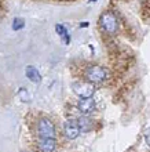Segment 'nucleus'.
Returning a JSON list of instances; mask_svg holds the SVG:
<instances>
[{
    "mask_svg": "<svg viewBox=\"0 0 150 152\" xmlns=\"http://www.w3.org/2000/svg\"><path fill=\"white\" fill-rule=\"evenodd\" d=\"M55 31H57V33H58L61 37H63L65 43H66V44L70 43V36H69V33H67V29L65 28L63 25L57 24V25H55Z\"/></svg>",
    "mask_w": 150,
    "mask_h": 152,
    "instance_id": "nucleus-10",
    "label": "nucleus"
},
{
    "mask_svg": "<svg viewBox=\"0 0 150 152\" xmlns=\"http://www.w3.org/2000/svg\"><path fill=\"white\" fill-rule=\"evenodd\" d=\"M80 26H81V28H87V26H88V22H83V24L80 25Z\"/></svg>",
    "mask_w": 150,
    "mask_h": 152,
    "instance_id": "nucleus-14",
    "label": "nucleus"
},
{
    "mask_svg": "<svg viewBox=\"0 0 150 152\" xmlns=\"http://www.w3.org/2000/svg\"><path fill=\"white\" fill-rule=\"evenodd\" d=\"M63 132H65V136H66L69 140H75V138L79 137L80 129L76 122H73V120H66L65 124H63Z\"/></svg>",
    "mask_w": 150,
    "mask_h": 152,
    "instance_id": "nucleus-5",
    "label": "nucleus"
},
{
    "mask_svg": "<svg viewBox=\"0 0 150 152\" xmlns=\"http://www.w3.org/2000/svg\"><path fill=\"white\" fill-rule=\"evenodd\" d=\"M25 75H26V77H28L30 82H33V83H40V82H41V75H40V72L37 71V68L32 66V65L26 66Z\"/></svg>",
    "mask_w": 150,
    "mask_h": 152,
    "instance_id": "nucleus-8",
    "label": "nucleus"
},
{
    "mask_svg": "<svg viewBox=\"0 0 150 152\" xmlns=\"http://www.w3.org/2000/svg\"><path fill=\"white\" fill-rule=\"evenodd\" d=\"M25 26V21L21 18V17H18V18H15V20L12 21V29L14 31H20V29H22Z\"/></svg>",
    "mask_w": 150,
    "mask_h": 152,
    "instance_id": "nucleus-12",
    "label": "nucleus"
},
{
    "mask_svg": "<svg viewBox=\"0 0 150 152\" xmlns=\"http://www.w3.org/2000/svg\"><path fill=\"white\" fill-rule=\"evenodd\" d=\"M77 126H79V129L81 130V132L84 133H88L92 130V122H91L90 118H86V116H81V118H79L77 119Z\"/></svg>",
    "mask_w": 150,
    "mask_h": 152,
    "instance_id": "nucleus-9",
    "label": "nucleus"
},
{
    "mask_svg": "<svg viewBox=\"0 0 150 152\" xmlns=\"http://www.w3.org/2000/svg\"><path fill=\"white\" fill-rule=\"evenodd\" d=\"M146 142H147V145L150 147V130L146 133Z\"/></svg>",
    "mask_w": 150,
    "mask_h": 152,
    "instance_id": "nucleus-13",
    "label": "nucleus"
},
{
    "mask_svg": "<svg viewBox=\"0 0 150 152\" xmlns=\"http://www.w3.org/2000/svg\"><path fill=\"white\" fill-rule=\"evenodd\" d=\"M99 24H101V28L107 33H116L119 29V20L110 11L103 12L99 18Z\"/></svg>",
    "mask_w": 150,
    "mask_h": 152,
    "instance_id": "nucleus-1",
    "label": "nucleus"
},
{
    "mask_svg": "<svg viewBox=\"0 0 150 152\" xmlns=\"http://www.w3.org/2000/svg\"><path fill=\"white\" fill-rule=\"evenodd\" d=\"M57 147L55 138H40L39 148L41 152H52Z\"/></svg>",
    "mask_w": 150,
    "mask_h": 152,
    "instance_id": "nucleus-6",
    "label": "nucleus"
},
{
    "mask_svg": "<svg viewBox=\"0 0 150 152\" xmlns=\"http://www.w3.org/2000/svg\"><path fill=\"white\" fill-rule=\"evenodd\" d=\"M37 133L40 138H55V126L48 118H40L37 122Z\"/></svg>",
    "mask_w": 150,
    "mask_h": 152,
    "instance_id": "nucleus-3",
    "label": "nucleus"
},
{
    "mask_svg": "<svg viewBox=\"0 0 150 152\" xmlns=\"http://www.w3.org/2000/svg\"><path fill=\"white\" fill-rule=\"evenodd\" d=\"M90 1H91V3H92V1H96V0H90Z\"/></svg>",
    "mask_w": 150,
    "mask_h": 152,
    "instance_id": "nucleus-15",
    "label": "nucleus"
},
{
    "mask_svg": "<svg viewBox=\"0 0 150 152\" xmlns=\"http://www.w3.org/2000/svg\"><path fill=\"white\" fill-rule=\"evenodd\" d=\"M86 77L90 83L96 84V83H102L107 79V71L102 66L98 65H92L86 71Z\"/></svg>",
    "mask_w": 150,
    "mask_h": 152,
    "instance_id": "nucleus-2",
    "label": "nucleus"
},
{
    "mask_svg": "<svg viewBox=\"0 0 150 152\" xmlns=\"http://www.w3.org/2000/svg\"><path fill=\"white\" fill-rule=\"evenodd\" d=\"M72 88H73V91L76 93V96H79L81 100H84V98H91L92 94H94V91H95L94 84L90 83V82H88V83L76 82V83H73Z\"/></svg>",
    "mask_w": 150,
    "mask_h": 152,
    "instance_id": "nucleus-4",
    "label": "nucleus"
},
{
    "mask_svg": "<svg viewBox=\"0 0 150 152\" xmlns=\"http://www.w3.org/2000/svg\"><path fill=\"white\" fill-rule=\"evenodd\" d=\"M77 107L83 113H90L95 109V101L92 98H84V100L79 101Z\"/></svg>",
    "mask_w": 150,
    "mask_h": 152,
    "instance_id": "nucleus-7",
    "label": "nucleus"
},
{
    "mask_svg": "<svg viewBox=\"0 0 150 152\" xmlns=\"http://www.w3.org/2000/svg\"><path fill=\"white\" fill-rule=\"evenodd\" d=\"M18 97H20V100L22 101V102H30V94H29V91L26 90L25 87H21L20 90H18Z\"/></svg>",
    "mask_w": 150,
    "mask_h": 152,
    "instance_id": "nucleus-11",
    "label": "nucleus"
}]
</instances>
